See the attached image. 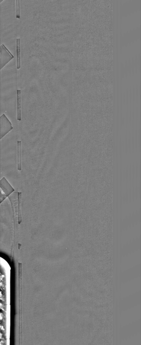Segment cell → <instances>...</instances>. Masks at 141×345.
<instances>
[{
	"mask_svg": "<svg viewBox=\"0 0 141 345\" xmlns=\"http://www.w3.org/2000/svg\"><path fill=\"white\" fill-rule=\"evenodd\" d=\"M13 129L11 122L5 114L0 117V139Z\"/></svg>",
	"mask_w": 141,
	"mask_h": 345,
	"instance_id": "6da1fadb",
	"label": "cell"
},
{
	"mask_svg": "<svg viewBox=\"0 0 141 345\" xmlns=\"http://www.w3.org/2000/svg\"><path fill=\"white\" fill-rule=\"evenodd\" d=\"M0 188L2 192L8 197L15 192V189L5 177L0 180Z\"/></svg>",
	"mask_w": 141,
	"mask_h": 345,
	"instance_id": "7a4b0ae2",
	"label": "cell"
},
{
	"mask_svg": "<svg viewBox=\"0 0 141 345\" xmlns=\"http://www.w3.org/2000/svg\"><path fill=\"white\" fill-rule=\"evenodd\" d=\"M13 58L3 46H1V70Z\"/></svg>",
	"mask_w": 141,
	"mask_h": 345,
	"instance_id": "3957f363",
	"label": "cell"
},
{
	"mask_svg": "<svg viewBox=\"0 0 141 345\" xmlns=\"http://www.w3.org/2000/svg\"><path fill=\"white\" fill-rule=\"evenodd\" d=\"M17 166L18 170L20 171L22 169L21 159V141H17Z\"/></svg>",
	"mask_w": 141,
	"mask_h": 345,
	"instance_id": "277c9868",
	"label": "cell"
},
{
	"mask_svg": "<svg viewBox=\"0 0 141 345\" xmlns=\"http://www.w3.org/2000/svg\"><path fill=\"white\" fill-rule=\"evenodd\" d=\"M17 69H19L21 68L20 58V39H17Z\"/></svg>",
	"mask_w": 141,
	"mask_h": 345,
	"instance_id": "5b68a950",
	"label": "cell"
},
{
	"mask_svg": "<svg viewBox=\"0 0 141 345\" xmlns=\"http://www.w3.org/2000/svg\"><path fill=\"white\" fill-rule=\"evenodd\" d=\"M21 90H17V120L21 121Z\"/></svg>",
	"mask_w": 141,
	"mask_h": 345,
	"instance_id": "8992f818",
	"label": "cell"
},
{
	"mask_svg": "<svg viewBox=\"0 0 141 345\" xmlns=\"http://www.w3.org/2000/svg\"><path fill=\"white\" fill-rule=\"evenodd\" d=\"M18 217H19V223L20 224L21 222V196H22V192H18Z\"/></svg>",
	"mask_w": 141,
	"mask_h": 345,
	"instance_id": "52a82bcc",
	"label": "cell"
},
{
	"mask_svg": "<svg viewBox=\"0 0 141 345\" xmlns=\"http://www.w3.org/2000/svg\"><path fill=\"white\" fill-rule=\"evenodd\" d=\"M16 18H20V3L19 0H16Z\"/></svg>",
	"mask_w": 141,
	"mask_h": 345,
	"instance_id": "ba28073f",
	"label": "cell"
},
{
	"mask_svg": "<svg viewBox=\"0 0 141 345\" xmlns=\"http://www.w3.org/2000/svg\"><path fill=\"white\" fill-rule=\"evenodd\" d=\"M7 197H8V196L3 193L1 189V191H0V203H1Z\"/></svg>",
	"mask_w": 141,
	"mask_h": 345,
	"instance_id": "9c48e42d",
	"label": "cell"
}]
</instances>
